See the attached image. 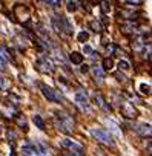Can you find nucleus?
<instances>
[{"mask_svg": "<svg viewBox=\"0 0 152 156\" xmlns=\"http://www.w3.org/2000/svg\"><path fill=\"white\" fill-rule=\"evenodd\" d=\"M35 67L43 73H52L54 72V66H52V63L46 57H40L37 61H35Z\"/></svg>", "mask_w": 152, "mask_h": 156, "instance_id": "3", "label": "nucleus"}, {"mask_svg": "<svg viewBox=\"0 0 152 156\" xmlns=\"http://www.w3.org/2000/svg\"><path fill=\"white\" fill-rule=\"evenodd\" d=\"M115 78H117L118 81H126V77H124L123 73H120V72H115Z\"/></svg>", "mask_w": 152, "mask_h": 156, "instance_id": "24", "label": "nucleus"}, {"mask_svg": "<svg viewBox=\"0 0 152 156\" xmlns=\"http://www.w3.org/2000/svg\"><path fill=\"white\" fill-rule=\"evenodd\" d=\"M0 87L5 89V83H3V78H0Z\"/></svg>", "mask_w": 152, "mask_h": 156, "instance_id": "31", "label": "nucleus"}, {"mask_svg": "<svg viewBox=\"0 0 152 156\" xmlns=\"http://www.w3.org/2000/svg\"><path fill=\"white\" fill-rule=\"evenodd\" d=\"M75 101H77V104L82 109H85V110L89 109V101H88V97H86L85 92H77L75 94Z\"/></svg>", "mask_w": 152, "mask_h": 156, "instance_id": "8", "label": "nucleus"}, {"mask_svg": "<svg viewBox=\"0 0 152 156\" xmlns=\"http://www.w3.org/2000/svg\"><path fill=\"white\" fill-rule=\"evenodd\" d=\"M80 70H82L83 73H86V72H88L89 69H88V66H86V64H85V66H82V69H80Z\"/></svg>", "mask_w": 152, "mask_h": 156, "instance_id": "29", "label": "nucleus"}, {"mask_svg": "<svg viewBox=\"0 0 152 156\" xmlns=\"http://www.w3.org/2000/svg\"><path fill=\"white\" fill-rule=\"evenodd\" d=\"M66 5H68V11L69 12H74L77 9V2H68Z\"/></svg>", "mask_w": 152, "mask_h": 156, "instance_id": "21", "label": "nucleus"}, {"mask_svg": "<svg viewBox=\"0 0 152 156\" xmlns=\"http://www.w3.org/2000/svg\"><path fill=\"white\" fill-rule=\"evenodd\" d=\"M46 5H49L51 8H56L57 5H60V2H46Z\"/></svg>", "mask_w": 152, "mask_h": 156, "instance_id": "27", "label": "nucleus"}, {"mask_svg": "<svg viewBox=\"0 0 152 156\" xmlns=\"http://www.w3.org/2000/svg\"><path fill=\"white\" fill-rule=\"evenodd\" d=\"M120 31L124 32V34H134L137 31V26H134V25H121L120 26Z\"/></svg>", "mask_w": 152, "mask_h": 156, "instance_id": "14", "label": "nucleus"}, {"mask_svg": "<svg viewBox=\"0 0 152 156\" xmlns=\"http://www.w3.org/2000/svg\"><path fill=\"white\" fill-rule=\"evenodd\" d=\"M115 49H117V46H115V44H114V43H111V44H109V46H108V52H109V54H111V55H112V54H114V52H115Z\"/></svg>", "mask_w": 152, "mask_h": 156, "instance_id": "26", "label": "nucleus"}, {"mask_svg": "<svg viewBox=\"0 0 152 156\" xmlns=\"http://www.w3.org/2000/svg\"><path fill=\"white\" fill-rule=\"evenodd\" d=\"M126 5H141V2H126Z\"/></svg>", "mask_w": 152, "mask_h": 156, "instance_id": "30", "label": "nucleus"}, {"mask_svg": "<svg viewBox=\"0 0 152 156\" xmlns=\"http://www.w3.org/2000/svg\"><path fill=\"white\" fill-rule=\"evenodd\" d=\"M86 54H89V55H91V57H94V55H95V52L91 49V46H85V49H83Z\"/></svg>", "mask_w": 152, "mask_h": 156, "instance_id": "23", "label": "nucleus"}, {"mask_svg": "<svg viewBox=\"0 0 152 156\" xmlns=\"http://www.w3.org/2000/svg\"><path fill=\"white\" fill-rule=\"evenodd\" d=\"M17 126H19L20 128H23V130L26 132L28 130V124H26V121H25V118L22 116V115H19L17 116Z\"/></svg>", "mask_w": 152, "mask_h": 156, "instance_id": "18", "label": "nucleus"}, {"mask_svg": "<svg viewBox=\"0 0 152 156\" xmlns=\"http://www.w3.org/2000/svg\"><path fill=\"white\" fill-rule=\"evenodd\" d=\"M102 5V9H103V14H106L111 9V6H109V3H106V2H103V3H100Z\"/></svg>", "mask_w": 152, "mask_h": 156, "instance_id": "22", "label": "nucleus"}, {"mask_svg": "<svg viewBox=\"0 0 152 156\" xmlns=\"http://www.w3.org/2000/svg\"><path fill=\"white\" fill-rule=\"evenodd\" d=\"M88 38H89V34H88V32L83 31V32H80V34H78V41H82V43H83V41H86Z\"/></svg>", "mask_w": 152, "mask_h": 156, "instance_id": "20", "label": "nucleus"}, {"mask_svg": "<svg viewBox=\"0 0 152 156\" xmlns=\"http://www.w3.org/2000/svg\"><path fill=\"white\" fill-rule=\"evenodd\" d=\"M8 138H10V139H15L17 135H15L14 132H10V133H8Z\"/></svg>", "mask_w": 152, "mask_h": 156, "instance_id": "28", "label": "nucleus"}, {"mask_svg": "<svg viewBox=\"0 0 152 156\" xmlns=\"http://www.w3.org/2000/svg\"><path fill=\"white\" fill-rule=\"evenodd\" d=\"M61 145L66 147V149H69V150H72V152H75V155L83 153V147L75 144L74 141H71V139H63V141H61Z\"/></svg>", "mask_w": 152, "mask_h": 156, "instance_id": "6", "label": "nucleus"}, {"mask_svg": "<svg viewBox=\"0 0 152 156\" xmlns=\"http://www.w3.org/2000/svg\"><path fill=\"white\" fill-rule=\"evenodd\" d=\"M149 90H151V87H149V86H146V84H141V94H146V95H149Z\"/></svg>", "mask_w": 152, "mask_h": 156, "instance_id": "25", "label": "nucleus"}, {"mask_svg": "<svg viewBox=\"0 0 152 156\" xmlns=\"http://www.w3.org/2000/svg\"><path fill=\"white\" fill-rule=\"evenodd\" d=\"M100 156H103V155H100Z\"/></svg>", "mask_w": 152, "mask_h": 156, "instance_id": "33", "label": "nucleus"}, {"mask_svg": "<svg viewBox=\"0 0 152 156\" xmlns=\"http://www.w3.org/2000/svg\"><path fill=\"white\" fill-rule=\"evenodd\" d=\"M69 60L72 61L74 64H82L83 63V55L80 54V52H72L69 55Z\"/></svg>", "mask_w": 152, "mask_h": 156, "instance_id": "11", "label": "nucleus"}, {"mask_svg": "<svg viewBox=\"0 0 152 156\" xmlns=\"http://www.w3.org/2000/svg\"><path fill=\"white\" fill-rule=\"evenodd\" d=\"M135 130H137L141 136H146V135L149 136V135H151V126H149V124H148V126H146V124H140L138 128H135Z\"/></svg>", "mask_w": 152, "mask_h": 156, "instance_id": "12", "label": "nucleus"}, {"mask_svg": "<svg viewBox=\"0 0 152 156\" xmlns=\"http://www.w3.org/2000/svg\"><path fill=\"white\" fill-rule=\"evenodd\" d=\"M32 121H34L35 126H37V128H40V130H45V123H43V119H42L40 115H34Z\"/></svg>", "mask_w": 152, "mask_h": 156, "instance_id": "16", "label": "nucleus"}, {"mask_svg": "<svg viewBox=\"0 0 152 156\" xmlns=\"http://www.w3.org/2000/svg\"><path fill=\"white\" fill-rule=\"evenodd\" d=\"M112 66H114V61H112L111 58H104V60H103V67H102V70H103V72H104V70H111Z\"/></svg>", "mask_w": 152, "mask_h": 156, "instance_id": "17", "label": "nucleus"}, {"mask_svg": "<svg viewBox=\"0 0 152 156\" xmlns=\"http://www.w3.org/2000/svg\"><path fill=\"white\" fill-rule=\"evenodd\" d=\"M57 115V119L60 121V128L63 130L65 133H72L74 130V121L68 113H63V112H56Z\"/></svg>", "mask_w": 152, "mask_h": 156, "instance_id": "2", "label": "nucleus"}, {"mask_svg": "<svg viewBox=\"0 0 152 156\" xmlns=\"http://www.w3.org/2000/svg\"><path fill=\"white\" fill-rule=\"evenodd\" d=\"M92 75H94V78H95V81L98 83V84H102L103 83V80H104V72L102 70V67H92Z\"/></svg>", "mask_w": 152, "mask_h": 156, "instance_id": "10", "label": "nucleus"}, {"mask_svg": "<svg viewBox=\"0 0 152 156\" xmlns=\"http://www.w3.org/2000/svg\"><path fill=\"white\" fill-rule=\"evenodd\" d=\"M69 156H78V155H69Z\"/></svg>", "mask_w": 152, "mask_h": 156, "instance_id": "32", "label": "nucleus"}, {"mask_svg": "<svg viewBox=\"0 0 152 156\" xmlns=\"http://www.w3.org/2000/svg\"><path fill=\"white\" fill-rule=\"evenodd\" d=\"M120 110H121V113H123V116H126V118H137V110H135V107H134L132 104H129V103H123V104H120Z\"/></svg>", "mask_w": 152, "mask_h": 156, "instance_id": "5", "label": "nucleus"}, {"mask_svg": "<svg viewBox=\"0 0 152 156\" xmlns=\"http://www.w3.org/2000/svg\"><path fill=\"white\" fill-rule=\"evenodd\" d=\"M42 94H43V97L46 99L54 101V103H60V101H61V97H60L58 92H56L54 89H51V87L45 86V84H42Z\"/></svg>", "mask_w": 152, "mask_h": 156, "instance_id": "4", "label": "nucleus"}, {"mask_svg": "<svg viewBox=\"0 0 152 156\" xmlns=\"http://www.w3.org/2000/svg\"><path fill=\"white\" fill-rule=\"evenodd\" d=\"M22 152H23L26 156H29V155H32V153H37V149H35V145L28 144V145H25L23 149H22Z\"/></svg>", "mask_w": 152, "mask_h": 156, "instance_id": "15", "label": "nucleus"}, {"mask_svg": "<svg viewBox=\"0 0 152 156\" xmlns=\"http://www.w3.org/2000/svg\"><path fill=\"white\" fill-rule=\"evenodd\" d=\"M89 26H91V29L95 32V34H100L103 31V26L100 22H97V20H92V22H89Z\"/></svg>", "mask_w": 152, "mask_h": 156, "instance_id": "13", "label": "nucleus"}, {"mask_svg": "<svg viewBox=\"0 0 152 156\" xmlns=\"http://www.w3.org/2000/svg\"><path fill=\"white\" fill-rule=\"evenodd\" d=\"M65 18L66 17H61V15H56L52 18V26H54L56 32H63L65 31Z\"/></svg>", "mask_w": 152, "mask_h": 156, "instance_id": "7", "label": "nucleus"}, {"mask_svg": "<svg viewBox=\"0 0 152 156\" xmlns=\"http://www.w3.org/2000/svg\"><path fill=\"white\" fill-rule=\"evenodd\" d=\"M91 135L95 138L98 142H102V144L108 145V147H114L115 145L112 136L106 132V130H103V128H91Z\"/></svg>", "mask_w": 152, "mask_h": 156, "instance_id": "1", "label": "nucleus"}, {"mask_svg": "<svg viewBox=\"0 0 152 156\" xmlns=\"http://www.w3.org/2000/svg\"><path fill=\"white\" fill-rule=\"evenodd\" d=\"M92 98H94V101L98 104V107H100L102 110H104V112H111V106H109L108 103H106L104 98H103L100 94H94V95H92Z\"/></svg>", "mask_w": 152, "mask_h": 156, "instance_id": "9", "label": "nucleus"}, {"mask_svg": "<svg viewBox=\"0 0 152 156\" xmlns=\"http://www.w3.org/2000/svg\"><path fill=\"white\" fill-rule=\"evenodd\" d=\"M118 67H120V69H123V70H128V69L131 67V64H129L126 60H121V61L118 63Z\"/></svg>", "mask_w": 152, "mask_h": 156, "instance_id": "19", "label": "nucleus"}]
</instances>
